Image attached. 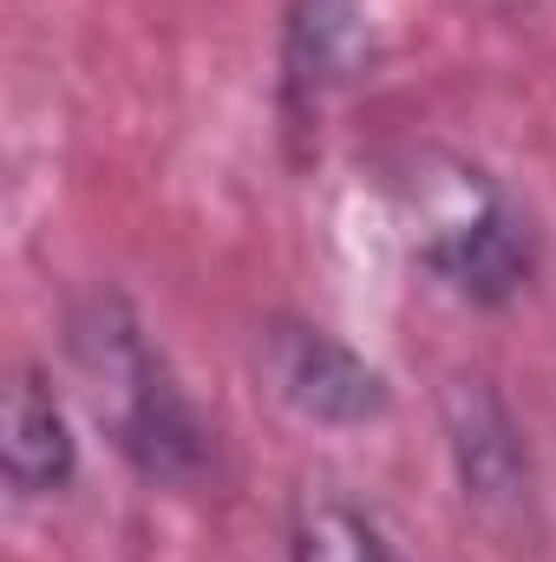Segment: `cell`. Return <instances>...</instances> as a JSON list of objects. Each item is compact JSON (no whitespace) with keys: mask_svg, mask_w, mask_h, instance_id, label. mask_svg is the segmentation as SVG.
Masks as SVG:
<instances>
[{"mask_svg":"<svg viewBox=\"0 0 556 562\" xmlns=\"http://www.w3.org/2000/svg\"><path fill=\"white\" fill-rule=\"evenodd\" d=\"M438 419H445V451L465 510L504 543L531 550L537 543V464L524 445V425L511 419L504 393L485 373H452L438 386Z\"/></svg>","mask_w":556,"mask_h":562,"instance_id":"cell-3","label":"cell"},{"mask_svg":"<svg viewBox=\"0 0 556 562\" xmlns=\"http://www.w3.org/2000/svg\"><path fill=\"white\" fill-rule=\"evenodd\" d=\"M367 40V0H294L281 20V119L301 132L347 79Z\"/></svg>","mask_w":556,"mask_h":562,"instance_id":"cell-5","label":"cell"},{"mask_svg":"<svg viewBox=\"0 0 556 562\" xmlns=\"http://www.w3.org/2000/svg\"><path fill=\"white\" fill-rule=\"evenodd\" d=\"M66 347L86 380V400L105 425V438L125 451V464L144 471L151 484H203L216 464L210 425L197 419L190 393L177 386L170 360L151 347L138 307L119 288H92L66 314Z\"/></svg>","mask_w":556,"mask_h":562,"instance_id":"cell-1","label":"cell"},{"mask_svg":"<svg viewBox=\"0 0 556 562\" xmlns=\"http://www.w3.org/2000/svg\"><path fill=\"white\" fill-rule=\"evenodd\" d=\"M288 562H407L393 537L327 477H308L288 504Z\"/></svg>","mask_w":556,"mask_h":562,"instance_id":"cell-7","label":"cell"},{"mask_svg":"<svg viewBox=\"0 0 556 562\" xmlns=\"http://www.w3.org/2000/svg\"><path fill=\"white\" fill-rule=\"evenodd\" d=\"M0 464L13 497H59L79 477V438L66 425V406L53 400L40 367H20L7 386V438H0Z\"/></svg>","mask_w":556,"mask_h":562,"instance_id":"cell-6","label":"cell"},{"mask_svg":"<svg viewBox=\"0 0 556 562\" xmlns=\"http://www.w3.org/2000/svg\"><path fill=\"white\" fill-rule=\"evenodd\" d=\"M400 223L432 281H445L471 307H504L537 276V223L531 210L471 157L419 150L393 177Z\"/></svg>","mask_w":556,"mask_h":562,"instance_id":"cell-2","label":"cell"},{"mask_svg":"<svg viewBox=\"0 0 556 562\" xmlns=\"http://www.w3.org/2000/svg\"><path fill=\"white\" fill-rule=\"evenodd\" d=\"M263 373L276 380L281 406H294L308 425H374L393 406L387 373L314 321H263Z\"/></svg>","mask_w":556,"mask_h":562,"instance_id":"cell-4","label":"cell"}]
</instances>
